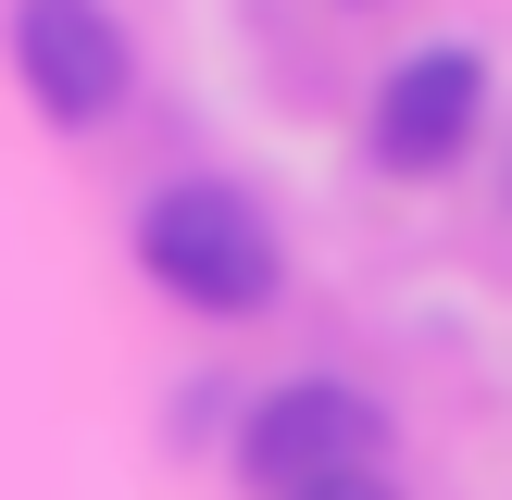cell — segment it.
Wrapping results in <instances>:
<instances>
[{
	"instance_id": "cell-1",
	"label": "cell",
	"mask_w": 512,
	"mask_h": 500,
	"mask_svg": "<svg viewBox=\"0 0 512 500\" xmlns=\"http://www.w3.org/2000/svg\"><path fill=\"white\" fill-rule=\"evenodd\" d=\"M138 275L163 300H188V313L238 325V313H263V300L288 288V250H275V225H263L250 188H225V175H175V188L138 200Z\"/></svg>"
},
{
	"instance_id": "cell-2",
	"label": "cell",
	"mask_w": 512,
	"mask_h": 500,
	"mask_svg": "<svg viewBox=\"0 0 512 500\" xmlns=\"http://www.w3.org/2000/svg\"><path fill=\"white\" fill-rule=\"evenodd\" d=\"M375 463H388V413H375L363 388H338V375H288V388H263L250 425H238V475L263 500H313V488L375 475Z\"/></svg>"
},
{
	"instance_id": "cell-3",
	"label": "cell",
	"mask_w": 512,
	"mask_h": 500,
	"mask_svg": "<svg viewBox=\"0 0 512 500\" xmlns=\"http://www.w3.org/2000/svg\"><path fill=\"white\" fill-rule=\"evenodd\" d=\"M13 75L63 138H88L138 88V38L113 25V0H13Z\"/></svg>"
},
{
	"instance_id": "cell-4",
	"label": "cell",
	"mask_w": 512,
	"mask_h": 500,
	"mask_svg": "<svg viewBox=\"0 0 512 500\" xmlns=\"http://www.w3.org/2000/svg\"><path fill=\"white\" fill-rule=\"evenodd\" d=\"M475 125H488V50L425 38V50H400V63H388L363 138H375V163H388V175H450V163L475 150Z\"/></svg>"
},
{
	"instance_id": "cell-5",
	"label": "cell",
	"mask_w": 512,
	"mask_h": 500,
	"mask_svg": "<svg viewBox=\"0 0 512 500\" xmlns=\"http://www.w3.org/2000/svg\"><path fill=\"white\" fill-rule=\"evenodd\" d=\"M313 500H400L388 475H338V488H313Z\"/></svg>"
}]
</instances>
